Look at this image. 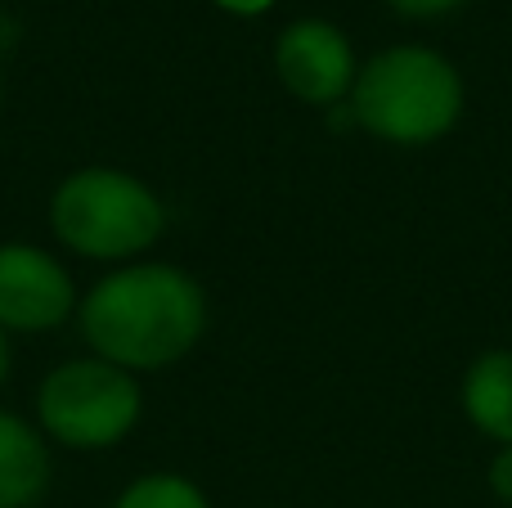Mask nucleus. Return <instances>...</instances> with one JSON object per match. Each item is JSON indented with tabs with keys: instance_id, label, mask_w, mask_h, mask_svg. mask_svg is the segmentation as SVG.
<instances>
[{
	"instance_id": "13",
	"label": "nucleus",
	"mask_w": 512,
	"mask_h": 508,
	"mask_svg": "<svg viewBox=\"0 0 512 508\" xmlns=\"http://www.w3.org/2000/svg\"><path fill=\"white\" fill-rule=\"evenodd\" d=\"M5 378H9V333L0 329V387H5Z\"/></svg>"
},
{
	"instance_id": "11",
	"label": "nucleus",
	"mask_w": 512,
	"mask_h": 508,
	"mask_svg": "<svg viewBox=\"0 0 512 508\" xmlns=\"http://www.w3.org/2000/svg\"><path fill=\"white\" fill-rule=\"evenodd\" d=\"M490 491L512 504V446H499V455L490 459Z\"/></svg>"
},
{
	"instance_id": "2",
	"label": "nucleus",
	"mask_w": 512,
	"mask_h": 508,
	"mask_svg": "<svg viewBox=\"0 0 512 508\" xmlns=\"http://www.w3.org/2000/svg\"><path fill=\"white\" fill-rule=\"evenodd\" d=\"M351 117L387 144H436L463 117V77L432 45H391L360 68Z\"/></svg>"
},
{
	"instance_id": "4",
	"label": "nucleus",
	"mask_w": 512,
	"mask_h": 508,
	"mask_svg": "<svg viewBox=\"0 0 512 508\" xmlns=\"http://www.w3.org/2000/svg\"><path fill=\"white\" fill-rule=\"evenodd\" d=\"M140 410L144 396L135 374L99 356L63 360L59 369L45 374L41 392H36V414H41L45 437L72 450L117 446L140 423Z\"/></svg>"
},
{
	"instance_id": "8",
	"label": "nucleus",
	"mask_w": 512,
	"mask_h": 508,
	"mask_svg": "<svg viewBox=\"0 0 512 508\" xmlns=\"http://www.w3.org/2000/svg\"><path fill=\"white\" fill-rule=\"evenodd\" d=\"M463 414L499 446H512V351H486L463 374Z\"/></svg>"
},
{
	"instance_id": "7",
	"label": "nucleus",
	"mask_w": 512,
	"mask_h": 508,
	"mask_svg": "<svg viewBox=\"0 0 512 508\" xmlns=\"http://www.w3.org/2000/svg\"><path fill=\"white\" fill-rule=\"evenodd\" d=\"M50 486V450L27 419L0 410V508H32Z\"/></svg>"
},
{
	"instance_id": "3",
	"label": "nucleus",
	"mask_w": 512,
	"mask_h": 508,
	"mask_svg": "<svg viewBox=\"0 0 512 508\" xmlns=\"http://www.w3.org/2000/svg\"><path fill=\"white\" fill-rule=\"evenodd\" d=\"M50 225L63 248L90 261H131L162 239V198L140 176L117 167H81L59 180Z\"/></svg>"
},
{
	"instance_id": "6",
	"label": "nucleus",
	"mask_w": 512,
	"mask_h": 508,
	"mask_svg": "<svg viewBox=\"0 0 512 508\" xmlns=\"http://www.w3.org/2000/svg\"><path fill=\"white\" fill-rule=\"evenodd\" d=\"M77 311L68 270L36 243H0V329L50 333Z\"/></svg>"
},
{
	"instance_id": "9",
	"label": "nucleus",
	"mask_w": 512,
	"mask_h": 508,
	"mask_svg": "<svg viewBox=\"0 0 512 508\" xmlns=\"http://www.w3.org/2000/svg\"><path fill=\"white\" fill-rule=\"evenodd\" d=\"M113 508H207L203 491L180 473H149L117 495Z\"/></svg>"
},
{
	"instance_id": "10",
	"label": "nucleus",
	"mask_w": 512,
	"mask_h": 508,
	"mask_svg": "<svg viewBox=\"0 0 512 508\" xmlns=\"http://www.w3.org/2000/svg\"><path fill=\"white\" fill-rule=\"evenodd\" d=\"M387 5L405 18H441V14H454L463 0H387Z\"/></svg>"
},
{
	"instance_id": "5",
	"label": "nucleus",
	"mask_w": 512,
	"mask_h": 508,
	"mask_svg": "<svg viewBox=\"0 0 512 508\" xmlns=\"http://www.w3.org/2000/svg\"><path fill=\"white\" fill-rule=\"evenodd\" d=\"M274 72H279L283 90L297 95L301 104L328 108L351 95L360 63H355V50L342 27L324 23V18H297L274 41Z\"/></svg>"
},
{
	"instance_id": "1",
	"label": "nucleus",
	"mask_w": 512,
	"mask_h": 508,
	"mask_svg": "<svg viewBox=\"0 0 512 508\" xmlns=\"http://www.w3.org/2000/svg\"><path fill=\"white\" fill-rule=\"evenodd\" d=\"M77 320L99 360L126 374H153L194 351L207 329V297L180 266L131 261L81 297Z\"/></svg>"
},
{
	"instance_id": "12",
	"label": "nucleus",
	"mask_w": 512,
	"mask_h": 508,
	"mask_svg": "<svg viewBox=\"0 0 512 508\" xmlns=\"http://www.w3.org/2000/svg\"><path fill=\"white\" fill-rule=\"evenodd\" d=\"M212 5H221L225 14H234V18H256V14H265V9H274V0H212Z\"/></svg>"
}]
</instances>
